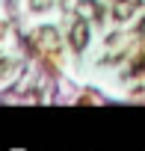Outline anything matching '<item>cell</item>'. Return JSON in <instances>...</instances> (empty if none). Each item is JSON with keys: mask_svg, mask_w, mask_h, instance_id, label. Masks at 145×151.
<instances>
[{"mask_svg": "<svg viewBox=\"0 0 145 151\" xmlns=\"http://www.w3.org/2000/svg\"><path fill=\"white\" fill-rule=\"evenodd\" d=\"M86 36H89V30H86V21H77L74 24V30H71V45H74L77 50L86 45Z\"/></svg>", "mask_w": 145, "mask_h": 151, "instance_id": "cell-1", "label": "cell"}, {"mask_svg": "<svg viewBox=\"0 0 145 151\" xmlns=\"http://www.w3.org/2000/svg\"><path fill=\"white\" fill-rule=\"evenodd\" d=\"M77 12H80L83 18H89V15H92V18H101V15H104V9H101L98 3H92V0H83V3L77 6Z\"/></svg>", "mask_w": 145, "mask_h": 151, "instance_id": "cell-2", "label": "cell"}, {"mask_svg": "<svg viewBox=\"0 0 145 151\" xmlns=\"http://www.w3.org/2000/svg\"><path fill=\"white\" fill-rule=\"evenodd\" d=\"M130 9H133L130 0H118V6H116V12H118L121 18H127V15H130Z\"/></svg>", "mask_w": 145, "mask_h": 151, "instance_id": "cell-3", "label": "cell"}]
</instances>
